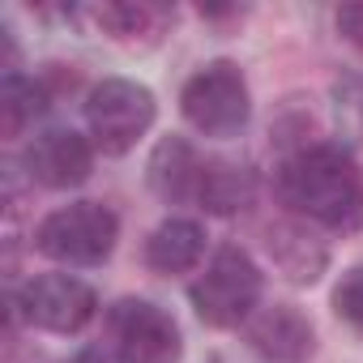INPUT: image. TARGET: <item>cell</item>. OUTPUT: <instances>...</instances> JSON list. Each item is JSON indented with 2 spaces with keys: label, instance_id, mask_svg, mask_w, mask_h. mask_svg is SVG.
<instances>
[{
  "label": "cell",
  "instance_id": "2",
  "mask_svg": "<svg viewBox=\"0 0 363 363\" xmlns=\"http://www.w3.org/2000/svg\"><path fill=\"white\" fill-rule=\"evenodd\" d=\"M116 235H120V223L107 206L77 201V206H65L39 223L35 248L52 261H65V265H99L111 257Z\"/></svg>",
  "mask_w": 363,
  "mask_h": 363
},
{
  "label": "cell",
  "instance_id": "8",
  "mask_svg": "<svg viewBox=\"0 0 363 363\" xmlns=\"http://www.w3.org/2000/svg\"><path fill=\"white\" fill-rule=\"evenodd\" d=\"M90 167H94L90 141L77 137L73 128H52L26 145V171L43 189H73L90 175Z\"/></svg>",
  "mask_w": 363,
  "mask_h": 363
},
{
  "label": "cell",
  "instance_id": "19",
  "mask_svg": "<svg viewBox=\"0 0 363 363\" xmlns=\"http://www.w3.org/2000/svg\"><path fill=\"white\" fill-rule=\"evenodd\" d=\"M214 363H223V359H214Z\"/></svg>",
  "mask_w": 363,
  "mask_h": 363
},
{
  "label": "cell",
  "instance_id": "12",
  "mask_svg": "<svg viewBox=\"0 0 363 363\" xmlns=\"http://www.w3.org/2000/svg\"><path fill=\"white\" fill-rule=\"evenodd\" d=\"M201 248H206V235H201L197 223L171 218V223H162V227L150 235L145 261H150V269H158V274H184V269H193V265L201 261Z\"/></svg>",
  "mask_w": 363,
  "mask_h": 363
},
{
  "label": "cell",
  "instance_id": "16",
  "mask_svg": "<svg viewBox=\"0 0 363 363\" xmlns=\"http://www.w3.org/2000/svg\"><path fill=\"white\" fill-rule=\"evenodd\" d=\"M333 308H337V316H346L350 325H363V265H354V269L337 282Z\"/></svg>",
  "mask_w": 363,
  "mask_h": 363
},
{
  "label": "cell",
  "instance_id": "5",
  "mask_svg": "<svg viewBox=\"0 0 363 363\" xmlns=\"http://www.w3.org/2000/svg\"><path fill=\"white\" fill-rule=\"evenodd\" d=\"M86 120H90V133H94L103 154H124L154 124V94L137 82L111 77V82L90 90Z\"/></svg>",
  "mask_w": 363,
  "mask_h": 363
},
{
  "label": "cell",
  "instance_id": "7",
  "mask_svg": "<svg viewBox=\"0 0 363 363\" xmlns=\"http://www.w3.org/2000/svg\"><path fill=\"white\" fill-rule=\"evenodd\" d=\"M22 312L30 325L52 329V333H77L94 316V291L73 278V274H43L26 282L22 291Z\"/></svg>",
  "mask_w": 363,
  "mask_h": 363
},
{
  "label": "cell",
  "instance_id": "11",
  "mask_svg": "<svg viewBox=\"0 0 363 363\" xmlns=\"http://www.w3.org/2000/svg\"><path fill=\"white\" fill-rule=\"evenodd\" d=\"M201 210L210 214H235L252 201V171L223 162V158H206L201 162V179H197V197Z\"/></svg>",
  "mask_w": 363,
  "mask_h": 363
},
{
  "label": "cell",
  "instance_id": "13",
  "mask_svg": "<svg viewBox=\"0 0 363 363\" xmlns=\"http://www.w3.org/2000/svg\"><path fill=\"white\" fill-rule=\"evenodd\" d=\"M269 252L282 265V274L295 282H316L325 269V248L308 231H295V227H269Z\"/></svg>",
  "mask_w": 363,
  "mask_h": 363
},
{
  "label": "cell",
  "instance_id": "3",
  "mask_svg": "<svg viewBox=\"0 0 363 363\" xmlns=\"http://www.w3.org/2000/svg\"><path fill=\"white\" fill-rule=\"evenodd\" d=\"M257 299H261V269L244 248H218L210 269L193 282V308L214 329H231L248 320Z\"/></svg>",
  "mask_w": 363,
  "mask_h": 363
},
{
  "label": "cell",
  "instance_id": "14",
  "mask_svg": "<svg viewBox=\"0 0 363 363\" xmlns=\"http://www.w3.org/2000/svg\"><path fill=\"white\" fill-rule=\"evenodd\" d=\"M48 107V94L39 82L22 77V73H9L5 86H0V133L5 137H22L26 124H35Z\"/></svg>",
  "mask_w": 363,
  "mask_h": 363
},
{
  "label": "cell",
  "instance_id": "10",
  "mask_svg": "<svg viewBox=\"0 0 363 363\" xmlns=\"http://www.w3.org/2000/svg\"><path fill=\"white\" fill-rule=\"evenodd\" d=\"M201 154L189 141H162L150 158V184L162 201H193L197 197V179H201Z\"/></svg>",
  "mask_w": 363,
  "mask_h": 363
},
{
  "label": "cell",
  "instance_id": "6",
  "mask_svg": "<svg viewBox=\"0 0 363 363\" xmlns=\"http://www.w3.org/2000/svg\"><path fill=\"white\" fill-rule=\"evenodd\" d=\"M107 329L120 363H179L175 320L145 299H120L107 316Z\"/></svg>",
  "mask_w": 363,
  "mask_h": 363
},
{
  "label": "cell",
  "instance_id": "18",
  "mask_svg": "<svg viewBox=\"0 0 363 363\" xmlns=\"http://www.w3.org/2000/svg\"><path fill=\"white\" fill-rule=\"evenodd\" d=\"M69 363H116L107 350H99V346H90V350H82L77 359H69Z\"/></svg>",
  "mask_w": 363,
  "mask_h": 363
},
{
  "label": "cell",
  "instance_id": "9",
  "mask_svg": "<svg viewBox=\"0 0 363 363\" xmlns=\"http://www.w3.org/2000/svg\"><path fill=\"white\" fill-rule=\"evenodd\" d=\"M248 342L269 363H303L316 346V333H312V325L299 308L274 303V308H261L248 320Z\"/></svg>",
  "mask_w": 363,
  "mask_h": 363
},
{
  "label": "cell",
  "instance_id": "4",
  "mask_svg": "<svg viewBox=\"0 0 363 363\" xmlns=\"http://www.w3.org/2000/svg\"><path fill=\"white\" fill-rule=\"evenodd\" d=\"M179 107H184V120L206 133V137H231L248 124V86L240 77V69L231 60H214L206 65L179 94Z\"/></svg>",
  "mask_w": 363,
  "mask_h": 363
},
{
  "label": "cell",
  "instance_id": "1",
  "mask_svg": "<svg viewBox=\"0 0 363 363\" xmlns=\"http://www.w3.org/2000/svg\"><path fill=\"white\" fill-rule=\"evenodd\" d=\"M278 197L295 214L333 231L363 227V171L337 145H312L278 171Z\"/></svg>",
  "mask_w": 363,
  "mask_h": 363
},
{
  "label": "cell",
  "instance_id": "17",
  "mask_svg": "<svg viewBox=\"0 0 363 363\" xmlns=\"http://www.w3.org/2000/svg\"><path fill=\"white\" fill-rule=\"evenodd\" d=\"M337 30H342L350 43L363 48V5H346V9L337 13Z\"/></svg>",
  "mask_w": 363,
  "mask_h": 363
},
{
  "label": "cell",
  "instance_id": "15",
  "mask_svg": "<svg viewBox=\"0 0 363 363\" xmlns=\"http://www.w3.org/2000/svg\"><path fill=\"white\" fill-rule=\"evenodd\" d=\"M94 22L103 30H111L116 39H137V35H158V26L167 22V9H158V5H99Z\"/></svg>",
  "mask_w": 363,
  "mask_h": 363
}]
</instances>
